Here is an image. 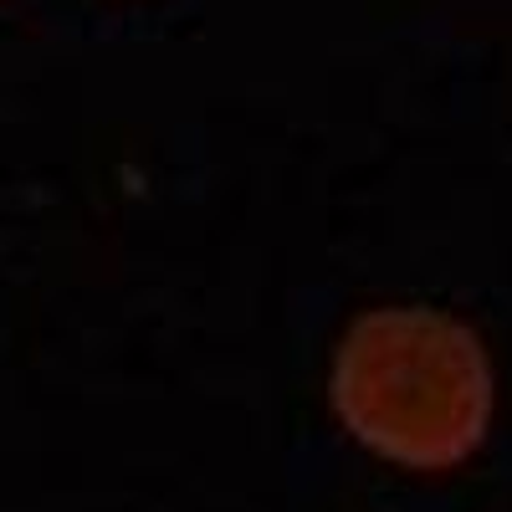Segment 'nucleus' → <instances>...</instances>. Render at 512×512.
<instances>
[{
  "label": "nucleus",
  "mask_w": 512,
  "mask_h": 512,
  "mask_svg": "<svg viewBox=\"0 0 512 512\" xmlns=\"http://www.w3.org/2000/svg\"><path fill=\"white\" fill-rule=\"evenodd\" d=\"M328 405L369 456L400 472H456L492 436L497 364L466 318L384 303L338 333Z\"/></svg>",
  "instance_id": "1"
}]
</instances>
